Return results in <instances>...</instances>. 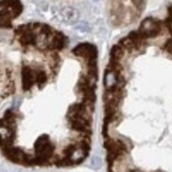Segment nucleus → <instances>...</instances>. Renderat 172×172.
Masks as SVG:
<instances>
[{"mask_svg":"<svg viewBox=\"0 0 172 172\" xmlns=\"http://www.w3.org/2000/svg\"><path fill=\"white\" fill-rule=\"evenodd\" d=\"M62 16L65 18V20L69 23H74L78 20L79 18V13H78L77 10L74 8H65L62 10Z\"/></svg>","mask_w":172,"mask_h":172,"instance_id":"obj_1","label":"nucleus"},{"mask_svg":"<svg viewBox=\"0 0 172 172\" xmlns=\"http://www.w3.org/2000/svg\"><path fill=\"white\" fill-rule=\"evenodd\" d=\"M94 1H98V0H94Z\"/></svg>","mask_w":172,"mask_h":172,"instance_id":"obj_2","label":"nucleus"}]
</instances>
